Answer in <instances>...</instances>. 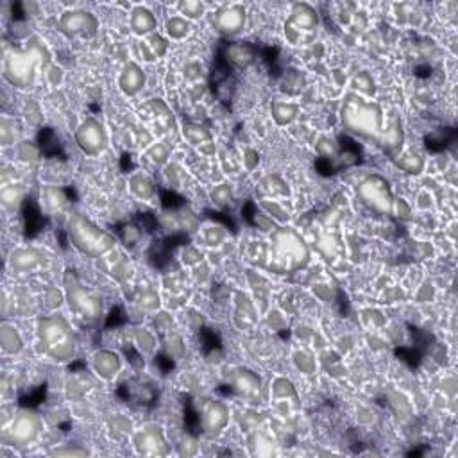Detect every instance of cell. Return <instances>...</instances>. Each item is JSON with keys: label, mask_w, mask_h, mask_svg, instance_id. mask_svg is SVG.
<instances>
[{"label": "cell", "mask_w": 458, "mask_h": 458, "mask_svg": "<svg viewBox=\"0 0 458 458\" xmlns=\"http://www.w3.org/2000/svg\"><path fill=\"white\" fill-rule=\"evenodd\" d=\"M344 124L351 131L364 136H373L382 128V113L378 106L367 104L360 99H349L344 108Z\"/></svg>", "instance_id": "1"}, {"label": "cell", "mask_w": 458, "mask_h": 458, "mask_svg": "<svg viewBox=\"0 0 458 458\" xmlns=\"http://www.w3.org/2000/svg\"><path fill=\"white\" fill-rule=\"evenodd\" d=\"M70 235H72L74 246L77 249H81L83 253H86V255H104L113 246V238L110 235L95 228L92 222L79 219V217L74 219L72 226H70Z\"/></svg>", "instance_id": "2"}, {"label": "cell", "mask_w": 458, "mask_h": 458, "mask_svg": "<svg viewBox=\"0 0 458 458\" xmlns=\"http://www.w3.org/2000/svg\"><path fill=\"white\" fill-rule=\"evenodd\" d=\"M40 335H42L47 351L56 360H65L72 353L74 339L68 331V326L61 319H47L45 323H42Z\"/></svg>", "instance_id": "3"}, {"label": "cell", "mask_w": 458, "mask_h": 458, "mask_svg": "<svg viewBox=\"0 0 458 458\" xmlns=\"http://www.w3.org/2000/svg\"><path fill=\"white\" fill-rule=\"evenodd\" d=\"M360 197L365 204L380 213H389L392 210V194L389 183L380 176L365 179L360 185Z\"/></svg>", "instance_id": "4"}, {"label": "cell", "mask_w": 458, "mask_h": 458, "mask_svg": "<svg viewBox=\"0 0 458 458\" xmlns=\"http://www.w3.org/2000/svg\"><path fill=\"white\" fill-rule=\"evenodd\" d=\"M106 133L101 124L95 120H88L77 131V144L88 154H99L106 147Z\"/></svg>", "instance_id": "5"}, {"label": "cell", "mask_w": 458, "mask_h": 458, "mask_svg": "<svg viewBox=\"0 0 458 458\" xmlns=\"http://www.w3.org/2000/svg\"><path fill=\"white\" fill-rule=\"evenodd\" d=\"M61 27L68 36H90L97 29V22L90 13L74 11V13L65 15L61 20Z\"/></svg>", "instance_id": "6"}, {"label": "cell", "mask_w": 458, "mask_h": 458, "mask_svg": "<svg viewBox=\"0 0 458 458\" xmlns=\"http://www.w3.org/2000/svg\"><path fill=\"white\" fill-rule=\"evenodd\" d=\"M34 70V56L29 52H17L13 58L8 61V76L13 83H27L33 76Z\"/></svg>", "instance_id": "7"}, {"label": "cell", "mask_w": 458, "mask_h": 458, "mask_svg": "<svg viewBox=\"0 0 458 458\" xmlns=\"http://www.w3.org/2000/svg\"><path fill=\"white\" fill-rule=\"evenodd\" d=\"M70 305L74 306V310H77L85 317H97L99 310H101V303L97 297L88 290L81 289L79 285H76L70 290Z\"/></svg>", "instance_id": "8"}, {"label": "cell", "mask_w": 458, "mask_h": 458, "mask_svg": "<svg viewBox=\"0 0 458 458\" xmlns=\"http://www.w3.org/2000/svg\"><path fill=\"white\" fill-rule=\"evenodd\" d=\"M244 20H246L244 9L238 8V6H231V8L222 9V11H219V15H217V26L221 27L222 33L228 34L238 33L240 27L244 26Z\"/></svg>", "instance_id": "9"}, {"label": "cell", "mask_w": 458, "mask_h": 458, "mask_svg": "<svg viewBox=\"0 0 458 458\" xmlns=\"http://www.w3.org/2000/svg\"><path fill=\"white\" fill-rule=\"evenodd\" d=\"M278 251L289 260L306 258V247L301 238H297L294 233H283L278 238Z\"/></svg>", "instance_id": "10"}, {"label": "cell", "mask_w": 458, "mask_h": 458, "mask_svg": "<svg viewBox=\"0 0 458 458\" xmlns=\"http://www.w3.org/2000/svg\"><path fill=\"white\" fill-rule=\"evenodd\" d=\"M38 433V425H36V419L27 414H22L17 421H15L13 430H11V437L17 442H29L36 437Z\"/></svg>", "instance_id": "11"}, {"label": "cell", "mask_w": 458, "mask_h": 458, "mask_svg": "<svg viewBox=\"0 0 458 458\" xmlns=\"http://www.w3.org/2000/svg\"><path fill=\"white\" fill-rule=\"evenodd\" d=\"M94 365H95V371H97L102 378H113L114 374L120 371L119 357L108 351L99 353L97 357H95Z\"/></svg>", "instance_id": "12"}, {"label": "cell", "mask_w": 458, "mask_h": 458, "mask_svg": "<svg viewBox=\"0 0 458 458\" xmlns=\"http://www.w3.org/2000/svg\"><path fill=\"white\" fill-rule=\"evenodd\" d=\"M144 83H145V76L142 74L140 68L135 67V65L126 68V72L122 74V79H120V86H122L124 92L129 95L140 92Z\"/></svg>", "instance_id": "13"}, {"label": "cell", "mask_w": 458, "mask_h": 458, "mask_svg": "<svg viewBox=\"0 0 458 458\" xmlns=\"http://www.w3.org/2000/svg\"><path fill=\"white\" fill-rule=\"evenodd\" d=\"M226 421H228V412H226V408L219 403L210 405L203 416L204 426L208 430H212V432H219V430L226 425Z\"/></svg>", "instance_id": "14"}, {"label": "cell", "mask_w": 458, "mask_h": 458, "mask_svg": "<svg viewBox=\"0 0 458 458\" xmlns=\"http://www.w3.org/2000/svg\"><path fill=\"white\" fill-rule=\"evenodd\" d=\"M228 60L238 67H247L251 61L255 60V52L247 45H231L228 49Z\"/></svg>", "instance_id": "15"}, {"label": "cell", "mask_w": 458, "mask_h": 458, "mask_svg": "<svg viewBox=\"0 0 458 458\" xmlns=\"http://www.w3.org/2000/svg\"><path fill=\"white\" fill-rule=\"evenodd\" d=\"M294 24L297 26V29L310 31L317 24V17L308 6H297L294 11Z\"/></svg>", "instance_id": "16"}, {"label": "cell", "mask_w": 458, "mask_h": 458, "mask_svg": "<svg viewBox=\"0 0 458 458\" xmlns=\"http://www.w3.org/2000/svg\"><path fill=\"white\" fill-rule=\"evenodd\" d=\"M133 27L136 33H149L154 27L153 15L149 13L147 9H136L135 17H133Z\"/></svg>", "instance_id": "17"}, {"label": "cell", "mask_w": 458, "mask_h": 458, "mask_svg": "<svg viewBox=\"0 0 458 458\" xmlns=\"http://www.w3.org/2000/svg\"><path fill=\"white\" fill-rule=\"evenodd\" d=\"M274 113H276V119L280 120L281 124H287V122H290L294 117H296V108L294 106H276Z\"/></svg>", "instance_id": "18"}, {"label": "cell", "mask_w": 458, "mask_h": 458, "mask_svg": "<svg viewBox=\"0 0 458 458\" xmlns=\"http://www.w3.org/2000/svg\"><path fill=\"white\" fill-rule=\"evenodd\" d=\"M142 442H145V446H142L145 450H151V448L158 450V446L163 444L162 439L156 437V435H151V433H144V435H142Z\"/></svg>", "instance_id": "19"}]
</instances>
